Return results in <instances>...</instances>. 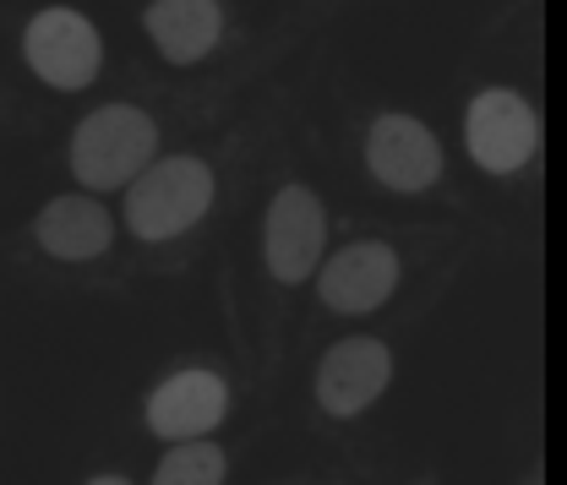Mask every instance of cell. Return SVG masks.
Listing matches in <instances>:
<instances>
[{"instance_id":"6da1fadb","label":"cell","mask_w":567,"mask_h":485,"mask_svg":"<svg viewBox=\"0 0 567 485\" xmlns=\"http://www.w3.org/2000/svg\"><path fill=\"white\" fill-rule=\"evenodd\" d=\"M158 164V126L147 110L104 104L76 121L71 132V175L87 192H132L142 175Z\"/></svg>"},{"instance_id":"7a4b0ae2","label":"cell","mask_w":567,"mask_h":485,"mask_svg":"<svg viewBox=\"0 0 567 485\" xmlns=\"http://www.w3.org/2000/svg\"><path fill=\"white\" fill-rule=\"evenodd\" d=\"M213 192H218V180L203 158H192V153L158 158L126 192V224L137 240H175L208 218Z\"/></svg>"},{"instance_id":"3957f363","label":"cell","mask_w":567,"mask_h":485,"mask_svg":"<svg viewBox=\"0 0 567 485\" xmlns=\"http://www.w3.org/2000/svg\"><path fill=\"white\" fill-rule=\"evenodd\" d=\"M22 61H28V71H33L44 87L76 93V87H87V82L99 76V66H104V39H99V28H93L82 11L44 6V11L28 17Z\"/></svg>"},{"instance_id":"277c9868","label":"cell","mask_w":567,"mask_h":485,"mask_svg":"<svg viewBox=\"0 0 567 485\" xmlns=\"http://www.w3.org/2000/svg\"><path fill=\"white\" fill-rule=\"evenodd\" d=\"M464 147L486 175H518L540 153V115L524 93L486 87L464 110Z\"/></svg>"},{"instance_id":"5b68a950","label":"cell","mask_w":567,"mask_h":485,"mask_svg":"<svg viewBox=\"0 0 567 485\" xmlns=\"http://www.w3.org/2000/svg\"><path fill=\"white\" fill-rule=\"evenodd\" d=\"M262 262L279 283H306L328 262V213L311 186H284L268 203L262 224Z\"/></svg>"},{"instance_id":"8992f818","label":"cell","mask_w":567,"mask_h":485,"mask_svg":"<svg viewBox=\"0 0 567 485\" xmlns=\"http://www.w3.org/2000/svg\"><path fill=\"white\" fill-rule=\"evenodd\" d=\"M147 431L164 436L169 447L181 442H208V431H218V420L229 415V382L218 371H175L147 393Z\"/></svg>"},{"instance_id":"52a82bcc","label":"cell","mask_w":567,"mask_h":485,"mask_svg":"<svg viewBox=\"0 0 567 485\" xmlns=\"http://www.w3.org/2000/svg\"><path fill=\"white\" fill-rule=\"evenodd\" d=\"M365 169L388 192H425L442 180V142L415 115H377L365 132Z\"/></svg>"},{"instance_id":"ba28073f","label":"cell","mask_w":567,"mask_h":485,"mask_svg":"<svg viewBox=\"0 0 567 485\" xmlns=\"http://www.w3.org/2000/svg\"><path fill=\"white\" fill-rule=\"evenodd\" d=\"M399 289V251L388 240H350L317 274V295L339 317H365Z\"/></svg>"},{"instance_id":"9c48e42d","label":"cell","mask_w":567,"mask_h":485,"mask_svg":"<svg viewBox=\"0 0 567 485\" xmlns=\"http://www.w3.org/2000/svg\"><path fill=\"white\" fill-rule=\"evenodd\" d=\"M388 382H393V349L382 339H344L317 365V404L328 415L350 420L360 410H371Z\"/></svg>"},{"instance_id":"30bf717a","label":"cell","mask_w":567,"mask_h":485,"mask_svg":"<svg viewBox=\"0 0 567 485\" xmlns=\"http://www.w3.org/2000/svg\"><path fill=\"white\" fill-rule=\"evenodd\" d=\"M142 22H147L153 50L169 66H197L224 39V6L218 0H153L142 11Z\"/></svg>"},{"instance_id":"8fae6325","label":"cell","mask_w":567,"mask_h":485,"mask_svg":"<svg viewBox=\"0 0 567 485\" xmlns=\"http://www.w3.org/2000/svg\"><path fill=\"white\" fill-rule=\"evenodd\" d=\"M33 235H39V246H44L55 262H93V257L110 251L115 218L82 192V197H55V203H44Z\"/></svg>"},{"instance_id":"7c38bea8","label":"cell","mask_w":567,"mask_h":485,"mask_svg":"<svg viewBox=\"0 0 567 485\" xmlns=\"http://www.w3.org/2000/svg\"><path fill=\"white\" fill-rule=\"evenodd\" d=\"M224 447L213 442H181L158 458L153 469V485H224Z\"/></svg>"},{"instance_id":"4fadbf2b","label":"cell","mask_w":567,"mask_h":485,"mask_svg":"<svg viewBox=\"0 0 567 485\" xmlns=\"http://www.w3.org/2000/svg\"><path fill=\"white\" fill-rule=\"evenodd\" d=\"M87 485H132V481H121V475H99V481H87Z\"/></svg>"}]
</instances>
